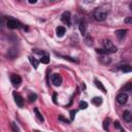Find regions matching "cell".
Here are the masks:
<instances>
[{"label": "cell", "mask_w": 132, "mask_h": 132, "mask_svg": "<svg viewBox=\"0 0 132 132\" xmlns=\"http://www.w3.org/2000/svg\"><path fill=\"white\" fill-rule=\"evenodd\" d=\"M10 126H11V129L13 130V132H21V131H20V129H19V127L16 126V124H15L14 122H11Z\"/></svg>", "instance_id": "21"}, {"label": "cell", "mask_w": 132, "mask_h": 132, "mask_svg": "<svg viewBox=\"0 0 132 132\" xmlns=\"http://www.w3.org/2000/svg\"><path fill=\"white\" fill-rule=\"evenodd\" d=\"M79 31H80V33H81V35H85L86 34V25H85V22L84 21H81L80 23H79Z\"/></svg>", "instance_id": "13"}, {"label": "cell", "mask_w": 132, "mask_h": 132, "mask_svg": "<svg viewBox=\"0 0 132 132\" xmlns=\"http://www.w3.org/2000/svg\"><path fill=\"white\" fill-rule=\"evenodd\" d=\"M94 81H95V85H96V87H97L98 89H100V90H101L103 93H105V92H106V90H105L104 86L102 85V82H101L100 80H98V79H95Z\"/></svg>", "instance_id": "12"}, {"label": "cell", "mask_w": 132, "mask_h": 132, "mask_svg": "<svg viewBox=\"0 0 132 132\" xmlns=\"http://www.w3.org/2000/svg\"><path fill=\"white\" fill-rule=\"evenodd\" d=\"M10 81H11V84H12L13 87L18 88V87H20V85H21V82H22V78H21L20 75L12 74V75L10 76Z\"/></svg>", "instance_id": "3"}, {"label": "cell", "mask_w": 132, "mask_h": 132, "mask_svg": "<svg viewBox=\"0 0 132 132\" xmlns=\"http://www.w3.org/2000/svg\"><path fill=\"white\" fill-rule=\"evenodd\" d=\"M121 132H125V131H124V130H122V129H121Z\"/></svg>", "instance_id": "33"}, {"label": "cell", "mask_w": 132, "mask_h": 132, "mask_svg": "<svg viewBox=\"0 0 132 132\" xmlns=\"http://www.w3.org/2000/svg\"><path fill=\"white\" fill-rule=\"evenodd\" d=\"M29 3H36V0H29Z\"/></svg>", "instance_id": "32"}, {"label": "cell", "mask_w": 132, "mask_h": 132, "mask_svg": "<svg viewBox=\"0 0 132 132\" xmlns=\"http://www.w3.org/2000/svg\"><path fill=\"white\" fill-rule=\"evenodd\" d=\"M63 58L66 59V60H69V61H71V62H78L76 59H73V58H71V57H66V56H65V57H63Z\"/></svg>", "instance_id": "26"}, {"label": "cell", "mask_w": 132, "mask_h": 132, "mask_svg": "<svg viewBox=\"0 0 132 132\" xmlns=\"http://www.w3.org/2000/svg\"><path fill=\"white\" fill-rule=\"evenodd\" d=\"M126 32H127V30H118V31H116V35L119 39H123L124 36L126 35Z\"/></svg>", "instance_id": "11"}, {"label": "cell", "mask_w": 132, "mask_h": 132, "mask_svg": "<svg viewBox=\"0 0 132 132\" xmlns=\"http://www.w3.org/2000/svg\"><path fill=\"white\" fill-rule=\"evenodd\" d=\"M75 113H76V110H71V111H70V118H71V120H73V119H74Z\"/></svg>", "instance_id": "27"}, {"label": "cell", "mask_w": 132, "mask_h": 132, "mask_svg": "<svg viewBox=\"0 0 132 132\" xmlns=\"http://www.w3.org/2000/svg\"><path fill=\"white\" fill-rule=\"evenodd\" d=\"M127 100H128V95L127 94H125V93L118 94V96H117V102L119 104H125L127 102Z\"/></svg>", "instance_id": "7"}, {"label": "cell", "mask_w": 132, "mask_h": 132, "mask_svg": "<svg viewBox=\"0 0 132 132\" xmlns=\"http://www.w3.org/2000/svg\"><path fill=\"white\" fill-rule=\"evenodd\" d=\"M109 122H110V120L109 119H105L104 120V122H103V129L104 130H108V128H109Z\"/></svg>", "instance_id": "18"}, {"label": "cell", "mask_w": 132, "mask_h": 132, "mask_svg": "<svg viewBox=\"0 0 132 132\" xmlns=\"http://www.w3.org/2000/svg\"><path fill=\"white\" fill-rule=\"evenodd\" d=\"M123 118H124V120L126 121V122H131V120H132V113H131V111H129V110H125L124 111V113H123Z\"/></svg>", "instance_id": "9"}, {"label": "cell", "mask_w": 132, "mask_h": 132, "mask_svg": "<svg viewBox=\"0 0 132 132\" xmlns=\"http://www.w3.org/2000/svg\"><path fill=\"white\" fill-rule=\"evenodd\" d=\"M132 90V84L131 82H128L125 87H124V91H131Z\"/></svg>", "instance_id": "25"}, {"label": "cell", "mask_w": 132, "mask_h": 132, "mask_svg": "<svg viewBox=\"0 0 132 132\" xmlns=\"http://www.w3.org/2000/svg\"><path fill=\"white\" fill-rule=\"evenodd\" d=\"M125 22H126L127 24H130V23H132V18H127V19L125 20Z\"/></svg>", "instance_id": "30"}, {"label": "cell", "mask_w": 132, "mask_h": 132, "mask_svg": "<svg viewBox=\"0 0 132 132\" xmlns=\"http://www.w3.org/2000/svg\"><path fill=\"white\" fill-rule=\"evenodd\" d=\"M59 119H60L61 121H63V122H65V123H69V121H68V120H66V119H64V118H63L62 116H60V117H59Z\"/></svg>", "instance_id": "31"}, {"label": "cell", "mask_w": 132, "mask_h": 132, "mask_svg": "<svg viewBox=\"0 0 132 132\" xmlns=\"http://www.w3.org/2000/svg\"><path fill=\"white\" fill-rule=\"evenodd\" d=\"M6 25H7V27H8L9 29H19V28L22 27L21 23H19L18 21H14V20H9V21H7Z\"/></svg>", "instance_id": "6"}, {"label": "cell", "mask_w": 132, "mask_h": 132, "mask_svg": "<svg viewBox=\"0 0 132 132\" xmlns=\"http://www.w3.org/2000/svg\"><path fill=\"white\" fill-rule=\"evenodd\" d=\"M88 107V103L87 102H85V101H80L79 102V108L80 109H86Z\"/></svg>", "instance_id": "22"}, {"label": "cell", "mask_w": 132, "mask_h": 132, "mask_svg": "<svg viewBox=\"0 0 132 132\" xmlns=\"http://www.w3.org/2000/svg\"><path fill=\"white\" fill-rule=\"evenodd\" d=\"M53 101H54V103H57V94L56 93L53 94Z\"/></svg>", "instance_id": "29"}, {"label": "cell", "mask_w": 132, "mask_h": 132, "mask_svg": "<svg viewBox=\"0 0 132 132\" xmlns=\"http://www.w3.org/2000/svg\"><path fill=\"white\" fill-rule=\"evenodd\" d=\"M92 102L95 104V105H100L102 103V98L101 97H94L92 99Z\"/></svg>", "instance_id": "15"}, {"label": "cell", "mask_w": 132, "mask_h": 132, "mask_svg": "<svg viewBox=\"0 0 132 132\" xmlns=\"http://www.w3.org/2000/svg\"><path fill=\"white\" fill-rule=\"evenodd\" d=\"M107 18V10L103 7H100V8H97L95 11H94V19L98 22H102V21H105V19Z\"/></svg>", "instance_id": "1"}, {"label": "cell", "mask_w": 132, "mask_h": 132, "mask_svg": "<svg viewBox=\"0 0 132 132\" xmlns=\"http://www.w3.org/2000/svg\"><path fill=\"white\" fill-rule=\"evenodd\" d=\"M65 28L64 27H62V26H59V27H57V29H56V34H57V36L58 37H62L63 35H64V33H65Z\"/></svg>", "instance_id": "10"}, {"label": "cell", "mask_w": 132, "mask_h": 132, "mask_svg": "<svg viewBox=\"0 0 132 132\" xmlns=\"http://www.w3.org/2000/svg\"><path fill=\"white\" fill-rule=\"evenodd\" d=\"M29 61H30V63L33 65V67L36 69L37 67H38V64H39V62L35 59V58H33V57H29Z\"/></svg>", "instance_id": "14"}, {"label": "cell", "mask_w": 132, "mask_h": 132, "mask_svg": "<svg viewBox=\"0 0 132 132\" xmlns=\"http://www.w3.org/2000/svg\"><path fill=\"white\" fill-rule=\"evenodd\" d=\"M13 97H14V101H15L16 105L19 107H23V105H24V99H23V97L20 94H18L16 92L13 93Z\"/></svg>", "instance_id": "8"}, {"label": "cell", "mask_w": 132, "mask_h": 132, "mask_svg": "<svg viewBox=\"0 0 132 132\" xmlns=\"http://www.w3.org/2000/svg\"><path fill=\"white\" fill-rule=\"evenodd\" d=\"M114 127L116 128H118V129H122V127H121V125H120V122H114Z\"/></svg>", "instance_id": "28"}, {"label": "cell", "mask_w": 132, "mask_h": 132, "mask_svg": "<svg viewBox=\"0 0 132 132\" xmlns=\"http://www.w3.org/2000/svg\"><path fill=\"white\" fill-rule=\"evenodd\" d=\"M121 70L123 72H130L132 70V68L130 65H123V66H121Z\"/></svg>", "instance_id": "16"}, {"label": "cell", "mask_w": 132, "mask_h": 132, "mask_svg": "<svg viewBox=\"0 0 132 132\" xmlns=\"http://www.w3.org/2000/svg\"><path fill=\"white\" fill-rule=\"evenodd\" d=\"M34 111H35V113H36V117H37V118L42 122V121H43V117H42V116H41V113L38 111V109H37V108H34Z\"/></svg>", "instance_id": "23"}, {"label": "cell", "mask_w": 132, "mask_h": 132, "mask_svg": "<svg viewBox=\"0 0 132 132\" xmlns=\"http://www.w3.org/2000/svg\"><path fill=\"white\" fill-rule=\"evenodd\" d=\"M62 22L64 24H66L67 26H71V16H70V12L69 11H65L63 14H62V18H61Z\"/></svg>", "instance_id": "5"}, {"label": "cell", "mask_w": 132, "mask_h": 132, "mask_svg": "<svg viewBox=\"0 0 132 132\" xmlns=\"http://www.w3.org/2000/svg\"><path fill=\"white\" fill-rule=\"evenodd\" d=\"M28 99H29V101H30V102H34V101L37 99V95H36V94H34V93H31V94H29Z\"/></svg>", "instance_id": "17"}, {"label": "cell", "mask_w": 132, "mask_h": 132, "mask_svg": "<svg viewBox=\"0 0 132 132\" xmlns=\"http://www.w3.org/2000/svg\"><path fill=\"white\" fill-rule=\"evenodd\" d=\"M40 62L43 63V64L50 63V57H47V56H42V57L40 58Z\"/></svg>", "instance_id": "19"}, {"label": "cell", "mask_w": 132, "mask_h": 132, "mask_svg": "<svg viewBox=\"0 0 132 132\" xmlns=\"http://www.w3.org/2000/svg\"><path fill=\"white\" fill-rule=\"evenodd\" d=\"M100 61L103 64H108V63H110V58H108V57H101L100 58Z\"/></svg>", "instance_id": "20"}, {"label": "cell", "mask_w": 132, "mask_h": 132, "mask_svg": "<svg viewBox=\"0 0 132 132\" xmlns=\"http://www.w3.org/2000/svg\"><path fill=\"white\" fill-rule=\"evenodd\" d=\"M52 82L56 87L61 86V84H62V76L60 74H58V73H54L52 75Z\"/></svg>", "instance_id": "4"}, {"label": "cell", "mask_w": 132, "mask_h": 132, "mask_svg": "<svg viewBox=\"0 0 132 132\" xmlns=\"http://www.w3.org/2000/svg\"><path fill=\"white\" fill-rule=\"evenodd\" d=\"M103 46H104V50L107 52V54H112V53H116L118 51L117 46L113 45V43L108 39L103 40Z\"/></svg>", "instance_id": "2"}, {"label": "cell", "mask_w": 132, "mask_h": 132, "mask_svg": "<svg viewBox=\"0 0 132 132\" xmlns=\"http://www.w3.org/2000/svg\"><path fill=\"white\" fill-rule=\"evenodd\" d=\"M96 52H97L98 54H100V55H107V52H106L104 48H97Z\"/></svg>", "instance_id": "24"}]
</instances>
